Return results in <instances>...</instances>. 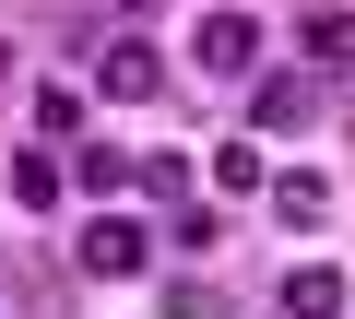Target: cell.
<instances>
[{"mask_svg":"<svg viewBox=\"0 0 355 319\" xmlns=\"http://www.w3.org/2000/svg\"><path fill=\"white\" fill-rule=\"evenodd\" d=\"M71 178H83V190H130V178H142V154H119V142H83V154H71Z\"/></svg>","mask_w":355,"mask_h":319,"instance_id":"obj_10","label":"cell"},{"mask_svg":"<svg viewBox=\"0 0 355 319\" xmlns=\"http://www.w3.org/2000/svg\"><path fill=\"white\" fill-rule=\"evenodd\" d=\"M71 260H83L95 284H130V272L154 260V237H142V213H95V225L71 237Z\"/></svg>","mask_w":355,"mask_h":319,"instance_id":"obj_2","label":"cell"},{"mask_svg":"<svg viewBox=\"0 0 355 319\" xmlns=\"http://www.w3.org/2000/svg\"><path fill=\"white\" fill-rule=\"evenodd\" d=\"M214 190H237V201H249V190H272V154H261L249 130H237V142H214Z\"/></svg>","mask_w":355,"mask_h":319,"instance_id":"obj_8","label":"cell"},{"mask_svg":"<svg viewBox=\"0 0 355 319\" xmlns=\"http://www.w3.org/2000/svg\"><path fill=\"white\" fill-rule=\"evenodd\" d=\"M261 201H272L284 225H331V178H320V166H284V178H272Z\"/></svg>","mask_w":355,"mask_h":319,"instance_id":"obj_7","label":"cell"},{"mask_svg":"<svg viewBox=\"0 0 355 319\" xmlns=\"http://www.w3.org/2000/svg\"><path fill=\"white\" fill-rule=\"evenodd\" d=\"M249 118H261V130H308V118H320V83H308V71H272Z\"/></svg>","mask_w":355,"mask_h":319,"instance_id":"obj_6","label":"cell"},{"mask_svg":"<svg viewBox=\"0 0 355 319\" xmlns=\"http://www.w3.org/2000/svg\"><path fill=\"white\" fill-rule=\"evenodd\" d=\"M119 12H142V0H119Z\"/></svg>","mask_w":355,"mask_h":319,"instance_id":"obj_14","label":"cell"},{"mask_svg":"<svg viewBox=\"0 0 355 319\" xmlns=\"http://www.w3.org/2000/svg\"><path fill=\"white\" fill-rule=\"evenodd\" d=\"M296 36H308L320 71H355V12H343V0H308V24H296Z\"/></svg>","mask_w":355,"mask_h":319,"instance_id":"obj_5","label":"cell"},{"mask_svg":"<svg viewBox=\"0 0 355 319\" xmlns=\"http://www.w3.org/2000/svg\"><path fill=\"white\" fill-rule=\"evenodd\" d=\"M190 71L249 83V71H261V12H202V24H190Z\"/></svg>","mask_w":355,"mask_h":319,"instance_id":"obj_1","label":"cell"},{"mask_svg":"<svg viewBox=\"0 0 355 319\" xmlns=\"http://www.w3.org/2000/svg\"><path fill=\"white\" fill-rule=\"evenodd\" d=\"M154 83H166V60H154V36H119V48L95 60V95H119V107H142Z\"/></svg>","mask_w":355,"mask_h":319,"instance_id":"obj_3","label":"cell"},{"mask_svg":"<svg viewBox=\"0 0 355 319\" xmlns=\"http://www.w3.org/2000/svg\"><path fill=\"white\" fill-rule=\"evenodd\" d=\"M36 142H83V95H71V83L36 95Z\"/></svg>","mask_w":355,"mask_h":319,"instance_id":"obj_11","label":"cell"},{"mask_svg":"<svg viewBox=\"0 0 355 319\" xmlns=\"http://www.w3.org/2000/svg\"><path fill=\"white\" fill-rule=\"evenodd\" d=\"M272 319H343V272H331V260H296L284 295H272Z\"/></svg>","mask_w":355,"mask_h":319,"instance_id":"obj_4","label":"cell"},{"mask_svg":"<svg viewBox=\"0 0 355 319\" xmlns=\"http://www.w3.org/2000/svg\"><path fill=\"white\" fill-rule=\"evenodd\" d=\"M60 178H71V166H60V142L12 154V201H24V213H48V201H60Z\"/></svg>","mask_w":355,"mask_h":319,"instance_id":"obj_9","label":"cell"},{"mask_svg":"<svg viewBox=\"0 0 355 319\" xmlns=\"http://www.w3.org/2000/svg\"><path fill=\"white\" fill-rule=\"evenodd\" d=\"M130 190H142V201H178V190H190V154H142Z\"/></svg>","mask_w":355,"mask_h":319,"instance_id":"obj_12","label":"cell"},{"mask_svg":"<svg viewBox=\"0 0 355 319\" xmlns=\"http://www.w3.org/2000/svg\"><path fill=\"white\" fill-rule=\"evenodd\" d=\"M166 319H237V307H225L214 284H178V295H166Z\"/></svg>","mask_w":355,"mask_h":319,"instance_id":"obj_13","label":"cell"}]
</instances>
